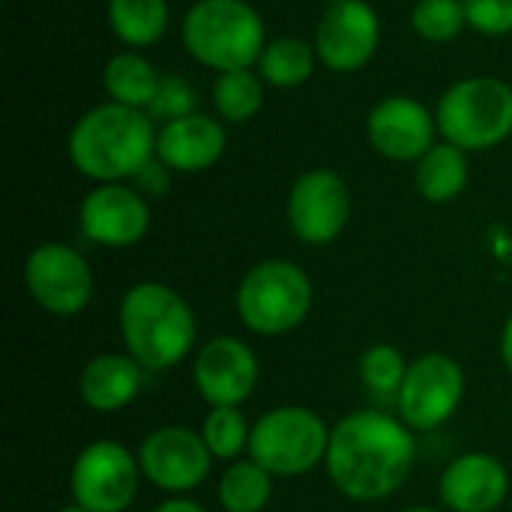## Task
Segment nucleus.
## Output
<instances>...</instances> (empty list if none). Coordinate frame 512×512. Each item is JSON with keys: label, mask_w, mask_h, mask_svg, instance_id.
<instances>
[{"label": "nucleus", "mask_w": 512, "mask_h": 512, "mask_svg": "<svg viewBox=\"0 0 512 512\" xmlns=\"http://www.w3.org/2000/svg\"><path fill=\"white\" fill-rule=\"evenodd\" d=\"M414 459V429L387 411L363 408L345 414L330 429L324 468L330 483L345 498L375 504L396 495L408 483Z\"/></svg>", "instance_id": "1"}, {"label": "nucleus", "mask_w": 512, "mask_h": 512, "mask_svg": "<svg viewBox=\"0 0 512 512\" xmlns=\"http://www.w3.org/2000/svg\"><path fill=\"white\" fill-rule=\"evenodd\" d=\"M156 156L153 117L141 108L105 102L78 117L69 132V159L93 183L138 177Z\"/></svg>", "instance_id": "2"}, {"label": "nucleus", "mask_w": 512, "mask_h": 512, "mask_svg": "<svg viewBox=\"0 0 512 512\" xmlns=\"http://www.w3.org/2000/svg\"><path fill=\"white\" fill-rule=\"evenodd\" d=\"M117 327L126 354L135 357L144 372H168L180 366L198 339L192 306L180 291L162 282L132 285L120 300Z\"/></svg>", "instance_id": "3"}, {"label": "nucleus", "mask_w": 512, "mask_h": 512, "mask_svg": "<svg viewBox=\"0 0 512 512\" xmlns=\"http://www.w3.org/2000/svg\"><path fill=\"white\" fill-rule=\"evenodd\" d=\"M183 45L216 72L252 69L267 48L264 21L243 0H198L183 18Z\"/></svg>", "instance_id": "4"}, {"label": "nucleus", "mask_w": 512, "mask_h": 512, "mask_svg": "<svg viewBox=\"0 0 512 512\" xmlns=\"http://www.w3.org/2000/svg\"><path fill=\"white\" fill-rule=\"evenodd\" d=\"M315 303V288L306 270L285 258L255 264L237 285V315L258 336H285L297 330Z\"/></svg>", "instance_id": "5"}, {"label": "nucleus", "mask_w": 512, "mask_h": 512, "mask_svg": "<svg viewBox=\"0 0 512 512\" xmlns=\"http://www.w3.org/2000/svg\"><path fill=\"white\" fill-rule=\"evenodd\" d=\"M330 429L312 408L279 405L255 420L249 459L273 477H303L324 465Z\"/></svg>", "instance_id": "6"}, {"label": "nucleus", "mask_w": 512, "mask_h": 512, "mask_svg": "<svg viewBox=\"0 0 512 512\" xmlns=\"http://www.w3.org/2000/svg\"><path fill=\"white\" fill-rule=\"evenodd\" d=\"M435 120L444 141L465 153L498 147L512 135V87L501 78H465L441 96Z\"/></svg>", "instance_id": "7"}, {"label": "nucleus", "mask_w": 512, "mask_h": 512, "mask_svg": "<svg viewBox=\"0 0 512 512\" xmlns=\"http://www.w3.org/2000/svg\"><path fill=\"white\" fill-rule=\"evenodd\" d=\"M141 465L117 441L87 444L69 471L72 501L87 512H126L141 486Z\"/></svg>", "instance_id": "8"}, {"label": "nucleus", "mask_w": 512, "mask_h": 512, "mask_svg": "<svg viewBox=\"0 0 512 512\" xmlns=\"http://www.w3.org/2000/svg\"><path fill=\"white\" fill-rule=\"evenodd\" d=\"M465 399V372L447 354H423L408 366L396 396V417L414 432L447 426Z\"/></svg>", "instance_id": "9"}, {"label": "nucleus", "mask_w": 512, "mask_h": 512, "mask_svg": "<svg viewBox=\"0 0 512 512\" xmlns=\"http://www.w3.org/2000/svg\"><path fill=\"white\" fill-rule=\"evenodd\" d=\"M24 285L39 309L57 318L84 312L93 300V270L66 243H39L24 261Z\"/></svg>", "instance_id": "10"}, {"label": "nucleus", "mask_w": 512, "mask_h": 512, "mask_svg": "<svg viewBox=\"0 0 512 512\" xmlns=\"http://www.w3.org/2000/svg\"><path fill=\"white\" fill-rule=\"evenodd\" d=\"M135 456L144 480L171 498H183L186 492L198 489L213 465L201 432L186 426H162L150 432Z\"/></svg>", "instance_id": "11"}, {"label": "nucleus", "mask_w": 512, "mask_h": 512, "mask_svg": "<svg viewBox=\"0 0 512 512\" xmlns=\"http://www.w3.org/2000/svg\"><path fill=\"white\" fill-rule=\"evenodd\" d=\"M351 219V192L330 168L306 171L288 192V225L309 246L333 243Z\"/></svg>", "instance_id": "12"}, {"label": "nucleus", "mask_w": 512, "mask_h": 512, "mask_svg": "<svg viewBox=\"0 0 512 512\" xmlns=\"http://www.w3.org/2000/svg\"><path fill=\"white\" fill-rule=\"evenodd\" d=\"M192 381L210 408H240L258 387V357L243 339L216 336L198 348Z\"/></svg>", "instance_id": "13"}, {"label": "nucleus", "mask_w": 512, "mask_h": 512, "mask_svg": "<svg viewBox=\"0 0 512 512\" xmlns=\"http://www.w3.org/2000/svg\"><path fill=\"white\" fill-rule=\"evenodd\" d=\"M378 39V12L366 0H339L330 3L315 30V54L333 72H357L372 60Z\"/></svg>", "instance_id": "14"}, {"label": "nucleus", "mask_w": 512, "mask_h": 512, "mask_svg": "<svg viewBox=\"0 0 512 512\" xmlns=\"http://www.w3.org/2000/svg\"><path fill=\"white\" fill-rule=\"evenodd\" d=\"M78 222L90 243L126 249L147 237L150 207L138 189L123 183H96V189H90L81 201Z\"/></svg>", "instance_id": "15"}, {"label": "nucleus", "mask_w": 512, "mask_h": 512, "mask_svg": "<svg viewBox=\"0 0 512 512\" xmlns=\"http://www.w3.org/2000/svg\"><path fill=\"white\" fill-rule=\"evenodd\" d=\"M366 132L381 156L393 162H420L435 144L438 120L423 102L411 96H390L372 108Z\"/></svg>", "instance_id": "16"}, {"label": "nucleus", "mask_w": 512, "mask_h": 512, "mask_svg": "<svg viewBox=\"0 0 512 512\" xmlns=\"http://www.w3.org/2000/svg\"><path fill=\"white\" fill-rule=\"evenodd\" d=\"M438 495L450 512H495L510 495V474L498 456L465 453L444 468Z\"/></svg>", "instance_id": "17"}, {"label": "nucleus", "mask_w": 512, "mask_h": 512, "mask_svg": "<svg viewBox=\"0 0 512 512\" xmlns=\"http://www.w3.org/2000/svg\"><path fill=\"white\" fill-rule=\"evenodd\" d=\"M225 153V129L204 114H189L165 123L156 132V159L168 171H207Z\"/></svg>", "instance_id": "18"}, {"label": "nucleus", "mask_w": 512, "mask_h": 512, "mask_svg": "<svg viewBox=\"0 0 512 512\" xmlns=\"http://www.w3.org/2000/svg\"><path fill=\"white\" fill-rule=\"evenodd\" d=\"M144 384V369L135 357L129 354H99L87 360L78 378V393L81 402L90 411L99 414H114L129 408Z\"/></svg>", "instance_id": "19"}, {"label": "nucleus", "mask_w": 512, "mask_h": 512, "mask_svg": "<svg viewBox=\"0 0 512 512\" xmlns=\"http://www.w3.org/2000/svg\"><path fill=\"white\" fill-rule=\"evenodd\" d=\"M417 192L432 204H447L459 198L468 186V156L462 147L441 141L417 162Z\"/></svg>", "instance_id": "20"}, {"label": "nucleus", "mask_w": 512, "mask_h": 512, "mask_svg": "<svg viewBox=\"0 0 512 512\" xmlns=\"http://www.w3.org/2000/svg\"><path fill=\"white\" fill-rule=\"evenodd\" d=\"M111 33L132 45H156L168 27V0H108Z\"/></svg>", "instance_id": "21"}, {"label": "nucleus", "mask_w": 512, "mask_h": 512, "mask_svg": "<svg viewBox=\"0 0 512 512\" xmlns=\"http://www.w3.org/2000/svg\"><path fill=\"white\" fill-rule=\"evenodd\" d=\"M216 498L225 512H264L273 498V474L252 459H237L222 471Z\"/></svg>", "instance_id": "22"}, {"label": "nucleus", "mask_w": 512, "mask_h": 512, "mask_svg": "<svg viewBox=\"0 0 512 512\" xmlns=\"http://www.w3.org/2000/svg\"><path fill=\"white\" fill-rule=\"evenodd\" d=\"M105 90L111 96V102L117 105H129V108H150L156 87H159V75L150 66V60H144L135 51H123L114 54L105 66Z\"/></svg>", "instance_id": "23"}, {"label": "nucleus", "mask_w": 512, "mask_h": 512, "mask_svg": "<svg viewBox=\"0 0 512 512\" xmlns=\"http://www.w3.org/2000/svg\"><path fill=\"white\" fill-rule=\"evenodd\" d=\"M315 51L309 42L297 36H282L267 42L261 60H258V75L273 84V87H300L303 81L312 78L315 72Z\"/></svg>", "instance_id": "24"}, {"label": "nucleus", "mask_w": 512, "mask_h": 512, "mask_svg": "<svg viewBox=\"0 0 512 512\" xmlns=\"http://www.w3.org/2000/svg\"><path fill=\"white\" fill-rule=\"evenodd\" d=\"M213 105H216L219 117H225L228 123L252 120L264 105L261 75H255L252 69L219 72L213 81Z\"/></svg>", "instance_id": "25"}, {"label": "nucleus", "mask_w": 512, "mask_h": 512, "mask_svg": "<svg viewBox=\"0 0 512 512\" xmlns=\"http://www.w3.org/2000/svg\"><path fill=\"white\" fill-rule=\"evenodd\" d=\"M408 366L411 363L405 360V354L396 345L378 342V345L366 348L360 357V381L375 399H384V402L393 399L396 402V396L405 384Z\"/></svg>", "instance_id": "26"}, {"label": "nucleus", "mask_w": 512, "mask_h": 512, "mask_svg": "<svg viewBox=\"0 0 512 512\" xmlns=\"http://www.w3.org/2000/svg\"><path fill=\"white\" fill-rule=\"evenodd\" d=\"M201 438L213 459L237 462L243 453H249L252 426L246 423L240 408H210L201 426Z\"/></svg>", "instance_id": "27"}, {"label": "nucleus", "mask_w": 512, "mask_h": 512, "mask_svg": "<svg viewBox=\"0 0 512 512\" xmlns=\"http://www.w3.org/2000/svg\"><path fill=\"white\" fill-rule=\"evenodd\" d=\"M411 24L429 42H450L468 27V12L462 0H417Z\"/></svg>", "instance_id": "28"}, {"label": "nucleus", "mask_w": 512, "mask_h": 512, "mask_svg": "<svg viewBox=\"0 0 512 512\" xmlns=\"http://www.w3.org/2000/svg\"><path fill=\"white\" fill-rule=\"evenodd\" d=\"M195 105H198V96H195L192 84L177 75H165V78H159V87H156V96H153L147 114L171 123V120L195 114Z\"/></svg>", "instance_id": "29"}, {"label": "nucleus", "mask_w": 512, "mask_h": 512, "mask_svg": "<svg viewBox=\"0 0 512 512\" xmlns=\"http://www.w3.org/2000/svg\"><path fill=\"white\" fill-rule=\"evenodd\" d=\"M468 12V27L486 36L512 33V0H462Z\"/></svg>", "instance_id": "30"}, {"label": "nucleus", "mask_w": 512, "mask_h": 512, "mask_svg": "<svg viewBox=\"0 0 512 512\" xmlns=\"http://www.w3.org/2000/svg\"><path fill=\"white\" fill-rule=\"evenodd\" d=\"M165 171H168V168H165L162 162H159V165H156V162H150V165H147V168H144V171L135 177V180L141 183V189L162 192V189H165Z\"/></svg>", "instance_id": "31"}, {"label": "nucleus", "mask_w": 512, "mask_h": 512, "mask_svg": "<svg viewBox=\"0 0 512 512\" xmlns=\"http://www.w3.org/2000/svg\"><path fill=\"white\" fill-rule=\"evenodd\" d=\"M153 512H207L201 504H195V501H189V498H168V501H162L159 507Z\"/></svg>", "instance_id": "32"}, {"label": "nucleus", "mask_w": 512, "mask_h": 512, "mask_svg": "<svg viewBox=\"0 0 512 512\" xmlns=\"http://www.w3.org/2000/svg\"><path fill=\"white\" fill-rule=\"evenodd\" d=\"M501 360H504L507 372L512 375V315L507 318V324H504V333H501Z\"/></svg>", "instance_id": "33"}, {"label": "nucleus", "mask_w": 512, "mask_h": 512, "mask_svg": "<svg viewBox=\"0 0 512 512\" xmlns=\"http://www.w3.org/2000/svg\"><path fill=\"white\" fill-rule=\"evenodd\" d=\"M54 512H87V510H84V507H78V504L72 501V504H66V507H60V510H54Z\"/></svg>", "instance_id": "34"}, {"label": "nucleus", "mask_w": 512, "mask_h": 512, "mask_svg": "<svg viewBox=\"0 0 512 512\" xmlns=\"http://www.w3.org/2000/svg\"><path fill=\"white\" fill-rule=\"evenodd\" d=\"M405 512H438V510H432V507H411V510H405Z\"/></svg>", "instance_id": "35"}, {"label": "nucleus", "mask_w": 512, "mask_h": 512, "mask_svg": "<svg viewBox=\"0 0 512 512\" xmlns=\"http://www.w3.org/2000/svg\"><path fill=\"white\" fill-rule=\"evenodd\" d=\"M330 3H339V0H330Z\"/></svg>", "instance_id": "36"}]
</instances>
